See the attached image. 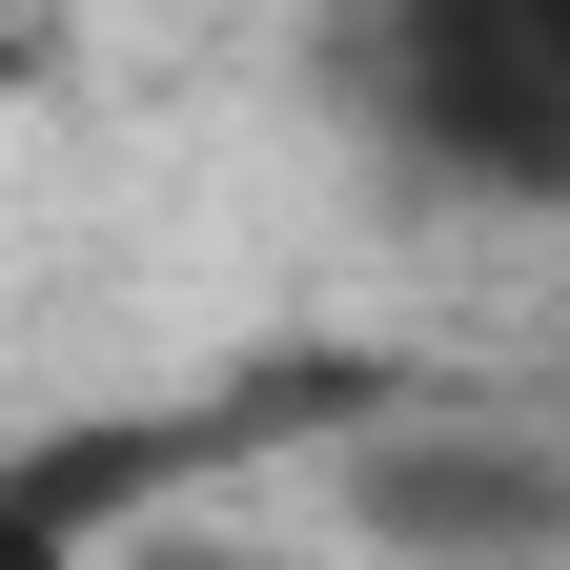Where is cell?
<instances>
[{
    "label": "cell",
    "mask_w": 570,
    "mask_h": 570,
    "mask_svg": "<svg viewBox=\"0 0 570 570\" xmlns=\"http://www.w3.org/2000/svg\"><path fill=\"white\" fill-rule=\"evenodd\" d=\"M326 82L449 204H570V0H326Z\"/></svg>",
    "instance_id": "cell-1"
},
{
    "label": "cell",
    "mask_w": 570,
    "mask_h": 570,
    "mask_svg": "<svg viewBox=\"0 0 570 570\" xmlns=\"http://www.w3.org/2000/svg\"><path fill=\"white\" fill-rule=\"evenodd\" d=\"M346 530L387 570H550L570 550V449L550 428H387L346 469Z\"/></svg>",
    "instance_id": "cell-2"
},
{
    "label": "cell",
    "mask_w": 570,
    "mask_h": 570,
    "mask_svg": "<svg viewBox=\"0 0 570 570\" xmlns=\"http://www.w3.org/2000/svg\"><path fill=\"white\" fill-rule=\"evenodd\" d=\"M0 570H82V510L41 489V449H0Z\"/></svg>",
    "instance_id": "cell-3"
}]
</instances>
